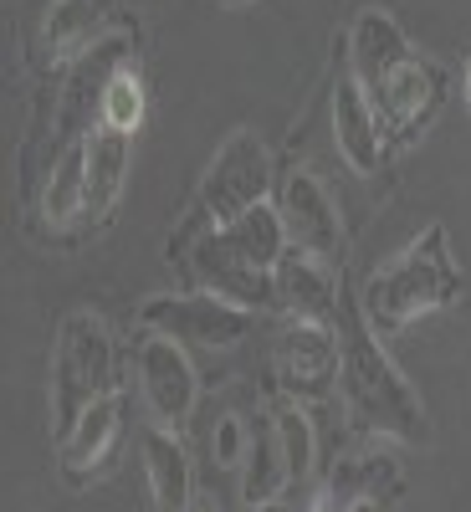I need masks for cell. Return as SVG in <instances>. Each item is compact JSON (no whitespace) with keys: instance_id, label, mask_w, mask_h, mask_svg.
Returning <instances> with one entry per match:
<instances>
[{"instance_id":"9a60e30c","label":"cell","mask_w":471,"mask_h":512,"mask_svg":"<svg viewBox=\"0 0 471 512\" xmlns=\"http://www.w3.org/2000/svg\"><path fill=\"white\" fill-rule=\"evenodd\" d=\"M144 472H149V492H154L159 512H185V502H190V461H185V446L175 441L169 425L144 431Z\"/></svg>"},{"instance_id":"cb8c5ba5","label":"cell","mask_w":471,"mask_h":512,"mask_svg":"<svg viewBox=\"0 0 471 512\" xmlns=\"http://www.w3.org/2000/svg\"><path fill=\"white\" fill-rule=\"evenodd\" d=\"M344 512H384V502H379V497H359V502H349Z\"/></svg>"},{"instance_id":"484cf974","label":"cell","mask_w":471,"mask_h":512,"mask_svg":"<svg viewBox=\"0 0 471 512\" xmlns=\"http://www.w3.org/2000/svg\"><path fill=\"white\" fill-rule=\"evenodd\" d=\"M461 88H466V108H471V62H466V77H461Z\"/></svg>"},{"instance_id":"603a6c76","label":"cell","mask_w":471,"mask_h":512,"mask_svg":"<svg viewBox=\"0 0 471 512\" xmlns=\"http://www.w3.org/2000/svg\"><path fill=\"white\" fill-rule=\"evenodd\" d=\"M210 451H216V466H241L251 451V431L241 425V415H221L216 431H210Z\"/></svg>"},{"instance_id":"277c9868","label":"cell","mask_w":471,"mask_h":512,"mask_svg":"<svg viewBox=\"0 0 471 512\" xmlns=\"http://www.w3.org/2000/svg\"><path fill=\"white\" fill-rule=\"evenodd\" d=\"M139 323L149 333H164L175 344H195V349H231L256 328L251 308H236L216 292H190V297H149L139 308Z\"/></svg>"},{"instance_id":"7a4b0ae2","label":"cell","mask_w":471,"mask_h":512,"mask_svg":"<svg viewBox=\"0 0 471 512\" xmlns=\"http://www.w3.org/2000/svg\"><path fill=\"white\" fill-rule=\"evenodd\" d=\"M461 292V267L446 246V231L431 226L420 241H410L390 267H379L364 282V318L374 333H400L410 318H425L446 308Z\"/></svg>"},{"instance_id":"30bf717a","label":"cell","mask_w":471,"mask_h":512,"mask_svg":"<svg viewBox=\"0 0 471 512\" xmlns=\"http://www.w3.org/2000/svg\"><path fill=\"white\" fill-rule=\"evenodd\" d=\"M333 139H338V154L354 164V175H379V164H384V118L369 103V93L354 82V72H344L333 82Z\"/></svg>"},{"instance_id":"6da1fadb","label":"cell","mask_w":471,"mask_h":512,"mask_svg":"<svg viewBox=\"0 0 471 512\" xmlns=\"http://www.w3.org/2000/svg\"><path fill=\"white\" fill-rule=\"evenodd\" d=\"M338 384H344V400L354 425L374 436H395V441H420L425 420H420V400L410 395L405 374L395 369V359L379 349V338L369 328L364 313H338Z\"/></svg>"},{"instance_id":"ac0fdd59","label":"cell","mask_w":471,"mask_h":512,"mask_svg":"<svg viewBox=\"0 0 471 512\" xmlns=\"http://www.w3.org/2000/svg\"><path fill=\"white\" fill-rule=\"evenodd\" d=\"M103 26V6L98 0H52L47 21H41V41H47V57L67 62L82 47H93V36Z\"/></svg>"},{"instance_id":"d4e9b609","label":"cell","mask_w":471,"mask_h":512,"mask_svg":"<svg viewBox=\"0 0 471 512\" xmlns=\"http://www.w3.org/2000/svg\"><path fill=\"white\" fill-rule=\"evenodd\" d=\"M246 512H292L287 502H262V507H246Z\"/></svg>"},{"instance_id":"ba28073f","label":"cell","mask_w":471,"mask_h":512,"mask_svg":"<svg viewBox=\"0 0 471 512\" xmlns=\"http://www.w3.org/2000/svg\"><path fill=\"white\" fill-rule=\"evenodd\" d=\"M277 379L297 405L323 400L333 390V379H338V338H333V328L292 318V328L277 344Z\"/></svg>"},{"instance_id":"44dd1931","label":"cell","mask_w":471,"mask_h":512,"mask_svg":"<svg viewBox=\"0 0 471 512\" xmlns=\"http://www.w3.org/2000/svg\"><path fill=\"white\" fill-rule=\"evenodd\" d=\"M98 118H103V128H113V134H134V128L144 123V82H139L134 67L108 72L103 93H98Z\"/></svg>"},{"instance_id":"52a82bcc","label":"cell","mask_w":471,"mask_h":512,"mask_svg":"<svg viewBox=\"0 0 471 512\" xmlns=\"http://www.w3.org/2000/svg\"><path fill=\"white\" fill-rule=\"evenodd\" d=\"M282 226L287 241L308 256H323V262H338L344 251V221H338V205L328 200V190L308 175V169H287L282 175Z\"/></svg>"},{"instance_id":"4fadbf2b","label":"cell","mask_w":471,"mask_h":512,"mask_svg":"<svg viewBox=\"0 0 471 512\" xmlns=\"http://www.w3.org/2000/svg\"><path fill=\"white\" fill-rule=\"evenodd\" d=\"M436 103H441V72L420 57H410L390 82H384V93L374 98L384 128H395V134H415V128L436 113Z\"/></svg>"},{"instance_id":"9c48e42d","label":"cell","mask_w":471,"mask_h":512,"mask_svg":"<svg viewBox=\"0 0 471 512\" xmlns=\"http://www.w3.org/2000/svg\"><path fill=\"white\" fill-rule=\"evenodd\" d=\"M405 62H410V41L395 26V16L379 11V6L359 11L354 31H349V72H354L359 88L369 93V103L384 93V82H390Z\"/></svg>"},{"instance_id":"5b68a950","label":"cell","mask_w":471,"mask_h":512,"mask_svg":"<svg viewBox=\"0 0 471 512\" xmlns=\"http://www.w3.org/2000/svg\"><path fill=\"white\" fill-rule=\"evenodd\" d=\"M272 190V154L256 134H231L226 149L216 154V164L205 169V185H200V210L216 226H231L236 216H246L251 205H262Z\"/></svg>"},{"instance_id":"5bb4252c","label":"cell","mask_w":471,"mask_h":512,"mask_svg":"<svg viewBox=\"0 0 471 512\" xmlns=\"http://www.w3.org/2000/svg\"><path fill=\"white\" fill-rule=\"evenodd\" d=\"M216 236L241 256L246 267H256V272H277V262L287 256V226H282V210H272L267 200L262 205H251L246 216H236L231 226H216Z\"/></svg>"},{"instance_id":"8992f818","label":"cell","mask_w":471,"mask_h":512,"mask_svg":"<svg viewBox=\"0 0 471 512\" xmlns=\"http://www.w3.org/2000/svg\"><path fill=\"white\" fill-rule=\"evenodd\" d=\"M139 390L159 425H185L195 410V395H200V379H195L185 344H175L164 333H149L139 344Z\"/></svg>"},{"instance_id":"ffe728a7","label":"cell","mask_w":471,"mask_h":512,"mask_svg":"<svg viewBox=\"0 0 471 512\" xmlns=\"http://www.w3.org/2000/svg\"><path fill=\"white\" fill-rule=\"evenodd\" d=\"M287 456H282V441H277V425L267 436H251V451L241 461V502L246 507H262V502H277V492L287 487Z\"/></svg>"},{"instance_id":"7402d4cb","label":"cell","mask_w":471,"mask_h":512,"mask_svg":"<svg viewBox=\"0 0 471 512\" xmlns=\"http://www.w3.org/2000/svg\"><path fill=\"white\" fill-rule=\"evenodd\" d=\"M272 425H277V441H282V456H287V477L292 482H308V472H313V425H308V415H303V405H282L277 415H272Z\"/></svg>"},{"instance_id":"7c38bea8","label":"cell","mask_w":471,"mask_h":512,"mask_svg":"<svg viewBox=\"0 0 471 512\" xmlns=\"http://www.w3.org/2000/svg\"><path fill=\"white\" fill-rule=\"evenodd\" d=\"M272 282H277V303L292 313V318H303V323H338V287H333V272H328V262L323 256H308V251H297V246H287V256L277 262V272H272Z\"/></svg>"},{"instance_id":"3957f363","label":"cell","mask_w":471,"mask_h":512,"mask_svg":"<svg viewBox=\"0 0 471 512\" xmlns=\"http://www.w3.org/2000/svg\"><path fill=\"white\" fill-rule=\"evenodd\" d=\"M113 395V338L93 313H72L62 323L52 354V415L57 431H72V420Z\"/></svg>"},{"instance_id":"8fae6325","label":"cell","mask_w":471,"mask_h":512,"mask_svg":"<svg viewBox=\"0 0 471 512\" xmlns=\"http://www.w3.org/2000/svg\"><path fill=\"white\" fill-rule=\"evenodd\" d=\"M195 277H200L205 292H216V297H226V303H236V308H251V313L267 308V303H277L272 272L246 267L216 231L195 241Z\"/></svg>"},{"instance_id":"d6986e66","label":"cell","mask_w":471,"mask_h":512,"mask_svg":"<svg viewBox=\"0 0 471 512\" xmlns=\"http://www.w3.org/2000/svg\"><path fill=\"white\" fill-rule=\"evenodd\" d=\"M123 175H128V134H103L88 139V216H108L113 200L123 195Z\"/></svg>"},{"instance_id":"2e32d148","label":"cell","mask_w":471,"mask_h":512,"mask_svg":"<svg viewBox=\"0 0 471 512\" xmlns=\"http://www.w3.org/2000/svg\"><path fill=\"white\" fill-rule=\"evenodd\" d=\"M118 441V395H103L98 405H88L77 420H72V431H62V461H67V472L72 477H88L93 466L108 461Z\"/></svg>"},{"instance_id":"e0dca14e","label":"cell","mask_w":471,"mask_h":512,"mask_svg":"<svg viewBox=\"0 0 471 512\" xmlns=\"http://www.w3.org/2000/svg\"><path fill=\"white\" fill-rule=\"evenodd\" d=\"M41 216L47 226H72L77 216H88V144H67L52 164V180L41 190Z\"/></svg>"}]
</instances>
